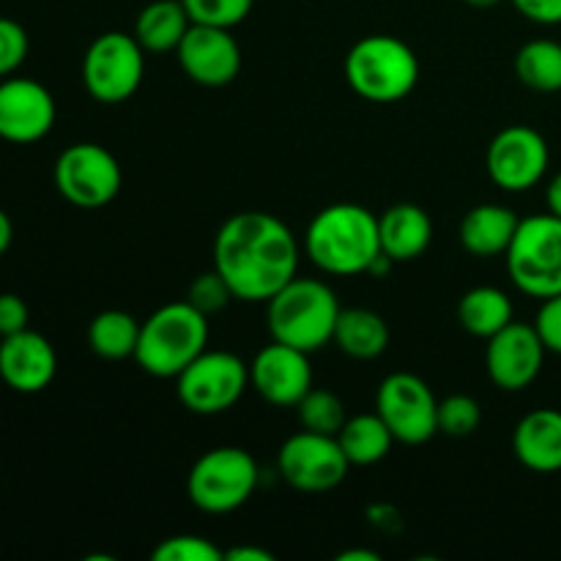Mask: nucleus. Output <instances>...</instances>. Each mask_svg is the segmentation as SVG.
Listing matches in <instances>:
<instances>
[{"mask_svg":"<svg viewBox=\"0 0 561 561\" xmlns=\"http://www.w3.org/2000/svg\"><path fill=\"white\" fill-rule=\"evenodd\" d=\"M332 343L351 359H378L389 345V327L378 312L351 307V310H340Z\"/></svg>","mask_w":561,"mask_h":561,"instance_id":"4be33fe9","label":"nucleus"},{"mask_svg":"<svg viewBox=\"0 0 561 561\" xmlns=\"http://www.w3.org/2000/svg\"><path fill=\"white\" fill-rule=\"evenodd\" d=\"M11 241H14V225H11L9 214H5L3 208H0V257H3L5 252H9Z\"/></svg>","mask_w":561,"mask_h":561,"instance_id":"58836bf2","label":"nucleus"},{"mask_svg":"<svg viewBox=\"0 0 561 561\" xmlns=\"http://www.w3.org/2000/svg\"><path fill=\"white\" fill-rule=\"evenodd\" d=\"M27 58V33L16 20L0 16V77H11Z\"/></svg>","mask_w":561,"mask_h":561,"instance_id":"473e14b6","label":"nucleus"},{"mask_svg":"<svg viewBox=\"0 0 561 561\" xmlns=\"http://www.w3.org/2000/svg\"><path fill=\"white\" fill-rule=\"evenodd\" d=\"M137 340H140V323L135 316L124 310H104L88 327V345L96 356L110 362L135 359Z\"/></svg>","mask_w":561,"mask_h":561,"instance_id":"a878e982","label":"nucleus"},{"mask_svg":"<svg viewBox=\"0 0 561 561\" xmlns=\"http://www.w3.org/2000/svg\"><path fill=\"white\" fill-rule=\"evenodd\" d=\"M343 561H354V559H362V561H378V553L373 551H345L343 557H340Z\"/></svg>","mask_w":561,"mask_h":561,"instance_id":"ea45409f","label":"nucleus"},{"mask_svg":"<svg viewBox=\"0 0 561 561\" xmlns=\"http://www.w3.org/2000/svg\"><path fill=\"white\" fill-rule=\"evenodd\" d=\"M351 91L373 104L403 102L420 82V58L398 36H365L345 55Z\"/></svg>","mask_w":561,"mask_h":561,"instance_id":"39448f33","label":"nucleus"},{"mask_svg":"<svg viewBox=\"0 0 561 561\" xmlns=\"http://www.w3.org/2000/svg\"><path fill=\"white\" fill-rule=\"evenodd\" d=\"M305 250L321 272L334 277L367 274L383 255L378 217L359 203H332L312 217Z\"/></svg>","mask_w":561,"mask_h":561,"instance_id":"f03ea898","label":"nucleus"},{"mask_svg":"<svg viewBox=\"0 0 561 561\" xmlns=\"http://www.w3.org/2000/svg\"><path fill=\"white\" fill-rule=\"evenodd\" d=\"M233 299H236L233 288H230L228 279H225L217 268L203 272L201 277H195V283H192L190 290H186V301H190L192 307H197L206 318L222 312Z\"/></svg>","mask_w":561,"mask_h":561,"instance_id":"7c9ffc66","label":"nucleus"},{"mask_svg":"<svg viewBox=\"0 0 561 561\" xmlns=\"http://www.w3.org/2000/svg\"><path fill=\"white\" fill-rule=\"evenodd\" d=\"M250 387L277 409H296L312 389L310 354L272 340L250 362Z\"/></svg>","mask_w":561,"mask_h":561,"instance_id":"dca6fc26","label":"nucleus"},{"mask_svg":"<svg viewBox=\"0 0 561 561\" xmlns=\"http://www.w3.org/2000/svg\"><path fill=\"white\" fill-rule=\"evenodd\" d=\"M513 453L537 474L561 471V411L535 409L515 425Z\"/></svg>","mask_w":561,"mask_h":561,"instance_id":"6ab92c4d","label":"nucleus"},{"mask_svg":"<svg viewBox=\"0 0 561 561\" xmlns=\"http://www.w3.org/2000/svg\"><path fill=\"white\" fill-rule=\"evenodd\" d=\"M277 469L294 491L327 493L348 477L351 463L337 436H323L301 427L279 447Z\"/></svg>","mask_w":561,"mask_h":561,"instance_id":"f8f14e48","label":"nucleus"},{"mask_svg":"<svg viewBox=\"0 0 561 561\" xmlns=\"http://www.w3.org/2000/svg\"><path fill=\"white\" fill-rule=\"evenodd\" d=\"M190 27L192 16L181 0H153L137 14L135 38L146 53H170L179 49Z\"/></svg>","mask_w":561,"mask_h":561,"instance_id":"5701e85b","label":"nucleus"},{"mask_svg":"<svg viewBox=\"0 0 561 561\" xmlns=\"http://www.w3.org/2000/svg\"><path fill=\"white\" fill-rule=\"evenodd\" d=\"M214 268L228 279L236 299L268 301L299 272V241L274 214H233L214 241Z\"/></svg>","mask_w":561,"mask_h":561,"instance_id":"f257e3e1","label":"nucleus"},{"mask_svg":"<svg viewBox=\"0 0 561 561\" xmlns=\"http://www.w3.org/2000/svg\"><path fill=\"white\" fill-rule=\"evenodd\" d=\"M513 316V299H510L502 288H493V285H477V288L466 290L463 299L458 301L460 327L482 340L502 332L507 323L515 321Z\"/></svg>","mask_w":561,"mask_h":561,"instance_id":"b1692460","label":"nucleus"},{"mask_svg":"<svg viewBox=\"0 0 561 561\" xmlns=\"http://www.w3.org/2000/svg\"><path fill=\"white\" fill-rule=\"evenodd\" d=\"M504 257L510 279L526 296L551 299L561 294V217L548 211L520 219Z\"/></svg>","mask_w":561,"mask_h":561,"instance_id":"423d86ee","label":"nucleus"},{"mask_svg":"<svg viewBox=\"0 0 561 561\" xmlns=\"http://www.w3.org/2000/svg\"><path fill=\"white\" fill-rule=\"evenodd\" d=\"M58 107L42 82L9 77L0 82V137L16 146L38 142L53 131Z\"/></svg>","mask_w":561,"mask_h":561,"instance_id":"f3484780","label":"nucleus"},{"mask_svg":"<svg viewBox=\"0 0 561 561\" xmlns=\"http://www.w3.org/2000/svg\"><path fill=\"white\" fill-rule=\"evenodd\" d=\"M250 387V365L230 351H203L175 378L181 405L197 416H217L233 409Z\"/></svg>","mask_w":561,"mask_h":561,"instance_id":"1a4fd4ad","label":"nucleus"},{"mask_svg":"<svg viewBox=\"0 0 561 561\" xmlns=\"http://www.w3.org/2000/svg\"><path fill=\"white\" fill-rule=\"evenodd\" d=\"M482 405L471 394H449L438 400V433L449 438H469L480 427Z\"/></svg>","mask_w":561,"mask_h":561,"instance_id":"c85d7f7f","label":"nucleus"},{"mask_svg":"<svg viewBox=\"0 0 561 561\" xmlns=\"http://www.w3.org/2000/svg\"><path fill=\"white\" fill-rule=\"evenodd\" d=\"M257 480V463L247 449L217 447L203 453L190 469L186 496L203 513L225 515L250 502Z\"/></svg>","mask_w":561,"mask_h":561,"instance_id":"0eeeda50","label":"nucleus"},{"mask_svg":"<svg viewBox=\"0 0 561 561\" xmlns=\"http://www.w3.org/2000/svg\"><path fill=\"white\" fill-rule=\"evenodd\" d=\"M337 442L351 466H376L392 453L394 436L376 411V414L348 416L340 427Z\"/></svg>","mask_w":561,"mask_h":561,"instance_id":"393cba45","label":"nucleus"},{"mask_svg":"<svg viewBox=\"0 0 561 561\" xmlns=\"http://www.w3.org/2000/svg\"><path fill=\"white\" fill-rule=\"evenodd\" d=\"M546 343L537 334L535 323H507L502 332L488 337L485 367L493 387L504 392H524L542 373L546 362Z\"/></svg>","mask_w":561,"mask_h":561,"instance_id":"4468645a","label":"nucleus"},{"mask_svg":"<svg viewBox=\"0 0 561 561\" xmlns=\"http://www.w3.org/2000/svg\"><path fill=\"white\" fill-rule=\"evenodd\" d=\"M535 329L542 343H546V348L561 356V294L542 299L535 318Z\"/></svg>","mask_w":561,"mask_h":561,"instance_id":"72a5a7b5","label":"nucleus"},{"mask_svg":"<svg viewBox=\"0 0 561 561\" xmlns=\"http://www.w3.org/2000/svg\"><path fill=\"white\" fill-rule=\"evenodd\" d=\"M225 561H274V553H268L266 548L257 546H241L225 553Z\"/></svg>","mask_w":561,"mask_h":561,"instance_id":"e433bc0d","label":"nucleus"},{"mask_svg":"<svg viewBox=\"0 0 561 561\" xmlns=\"http://www.w3.org/2000/svg\"><path fill=\"white\" fill-rule=\"evenodd\" d=\"M463 3L474 5V9H491V5L502 3V0H463Z\"/></svg>","mask_w":561,"mask_h":561,"instance_id":"a19ab883","label":"nucleus"},{"mask_svg":"<svg viewBox=\"0 0 561 561\" xmlns=\"http://www.w3.org/2000/svg\"><path fill=\"white\" fill-rule=\"evenodd\" d=\"M546 203H548V211H551L553 217H561V170L551 181H548Z\"/></svg>","mask_w":561,"mask_h":561,"instance_id":"4c0bfd02","label":"nucleus"},{"mask_svg":"<svg viewBox=\"0 0 561 561\" xmlns=\"http://www.w3.org/2000/svg\"><path fill=\"white\" fill-rule=\"evenodd\" d=\"M510 3L537 25H561V0H510Z\"/></svg>","mask_w":561,"mask_h":561,"instance_id":"c9c22d12","label":"nucleus"},{"mask_svg":"<svg viewBox=\"0 0 561 561\" xmlns=\"http://www.w3.org/2000/svg\"><path fill=\"white\" fill-rule=\"evenodd\" d=\"M175 55L184 75L203 88L230 85L241 71V47L230 27L192 22Z\"/></svg>","mask_w":561,"mask_h":561,"instance_id":"2eb2a0df","label":"nucleus"},{"mask_svg":"<svg viewBox=\"0 0 561 561\" xmlns=\"http://www.w3.org/2000/svg\"><path fill=\"white\" fill-rule=\"evenodd\" d=\"M157 561H222L225 553L201 535H175L151 551Z\"/></svg>","mask_w":561,"mask_h":561,"instance_id":"2f4dec72","label":"nucleus"},{"mask_svg":"<svg viewBox=\"0 0 561 561\" xmlns=\"http://www.w3.org/2000/svg\"><path fill=\"white\" fill-rule=\"evenodd\" d=\"M58 356L53 343L33 329L9 334L0 343V378L20 394H36L53 383Z\"/></svg>","mask_w":561,"mask_h":561,"instance_id":"a211bd4d","label":"nucleus"},{"mask_svg":"<svg viewBox=\"0 0 561 561\" xmlns=\"http://www.w3.org/2000/svg\"><path fill=\"white\" fill-rule=\"evenodd\" d=\"M518 225L520 217L513 208L499 206V203H480L466 211L460 222V244L474 257L507 255Z\"/></svg>","mask_w":561,"mask_h":561,"instance_id":"412c9836","label":"nucleus"},{"mask_svg":"<svg viewBox=\"0 0 561 561\" xmlns=\"http://www.w3.org/2000/svg\"><path fill=\"white\" fill-rule=\"evenodd\" d=\"M515 77L537 93L561 91V44L553 38L524 44L515 55Z\"/></svg>","mask_w":561,"mask_h":561,"instance_id":"bb28decb","label":"nucleus"},{"mask_svg":"<svg viewBox=\"0 0 561 561\" xmlns=\"http://www.w3.org/2000/svg\"><path fill=\"white\" fill-rule=\"evenodd\" d=\"M551 151L535 126L513 124L499 131L488 146V175L504 192H526L546 179Z\"/></svg>","mask_w":561,"mask_h":561,"instance_id":"ddd939ff","label":"nucleus"},{"mask_svg":"<svg viewBox=\"0 0 561 561\" xmlns=\"http://www.w3.org/2000/svg\"><path fill=\"white\" fill-rule=\"evenodd\" d=\"M340 310L343 307L327 283L296 274L266 301L268 332L277 343L312 354L332 343Z\"/></svg>","mask_w":561,"mask_h":561,"instance_id":"7ed1b4c3","label":"nucleus"},{"mask_svg":"<svg viewBox=\"0 0 561 561\" xmlns=\"http://www.w3.org/2000/svg\"><path fill=\"white\" fill-rule=\"evenodd\" d=\"M181 3L190 11L192 22L230 27L233 31L236 25H241L250 16L255 0H181Z\"/></svg>","mask_w":561,"mask_h":561,"instance_id":"c756f323","label":"nucleus"},{"mask_svg":"<svg viewBox=\"0 0 561 561\" xmlns=\"http://www.w3.org/2000/svg\"><path fill=\"white\" fill-rule=\"evenodd\" d=\"M376 411L394 442L420 447L438 433V400L433 389L414 373H392L381 381Z\"/></svg>","mask_w":561,"mask_h":561,"instance_id":"9b49d317","label":"nucleus"},{"mask_svg":"<svg viewBox=\"0 0 561 561\" xmlns=\"http://www.w3.org/2000/svg\"><path fill=\"white\" fill-rule=\"evenodd\" d=\"M381 252L394 263H409L425 255L433 241V219L416 203H398L378 217Z\"/></svg>","mask_w":561,"mask_h":561,"instance_id":"aec40b11","label":"nucleus"},{"mask_svg":"<svg viewBox=\"0 0 561 561\" xmlns=\"http://www.w3.org/2000/svg\"><path fill=\"white\" fill-rule=\"evenodd\" d=\"M208 345V318L190 301H170L140 323L135 362L153 378H179Z\"/></svg>","mask_w":561,"mask_h":561,"instance_id":"20e7f679","label":"nucleus"},{"mask_svg":"<svg viewBox=\"0 0 561 561\" xmlns=\"http://www.w3.org/2000/svg\"><path fill=\"white\" fill-rule=\"evenodd\" d=\"M60 197L77 208H102L118 197L124 173L113 153L99 142H75L53 170Z\"/></svg>","mask_w":561,"mask_h":561,"instance_id":"9d476101","label":"nucleus"},{"mask_svg":"<svg viewBox=\"0 0 561 561\" xmlns=\"http://www.w3.org/2000/svg\"><path fill=\"white\" fill-rule=\"evenodd\" d=\"M27 318H31V312H27L22 296L0 294V337H9V334L27 329Z\"/></svg>","mask_w":561,"mask_h":561,"instance_id":"f704fd0d","label":"nucleus"},{"mask_svg":"<svg viewBox=\"0 0 561 561\" xmlns=\"http://www.w3.org/2000/svg\"><path fill=\"white\" fill-rule=\"evenodd\" d=\"M146 77V49L124 31H107L82 58V85L99 104L129 102Z\"/></svg>","mask_w":561,"mask_h":561,"instance_id":"6e6552de","label":"nucleus"},{"mask_svg":"<svg viewBox=\"0 0 561 561\" xmlns=\"http://www.w3.org/2000/svg\"><path fill=\"white\" fill-rule=\"evenodd\" d=\"M296 414L305 431L323 433V436H337L340 427L348 420V411L345 403L329 389H316L312 387L305 398L296 405Z\"/></svg>","mask_w":561,"mask_h":561,"instance_id":"cd10ccee","label":"nucleus"}]
</instances>
